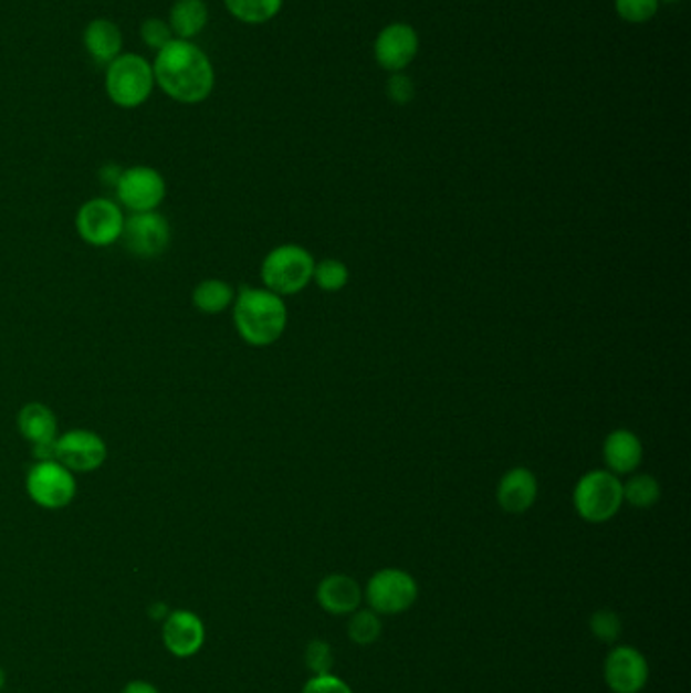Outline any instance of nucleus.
I'll return each instance as SVG.
<instances>
[{"label":"nucleus","mask_w":691,"mask_h":693,"mask_svg":"<svg viewBox=\"0 0 691 693\" xmlns=\"http://www.w3.org/2000/svg\"><path fill=\"white\" fill-rule=\"evenodd\" d=\"M153 72L158 87L179 104H201L213 94L216 70L206 51L193 41L172 39L157 51Z\"/></svg>","instance_id":"nucleus-1"},{"label":"nucleus","mask_w":691,"mask_h":693,"mask_svg":"<svg viewBox=\"0 0 691 693\" xmlns=\"http://www.w3.org/2000/svg\"><path fill=\"white\" fill-rule=\"evenodd\" d=\"M233 323L248 345L268 347L286 330V303L268 288H243L233 301Z\"/></svg>","instance_id":"nucleus-2"},{"label":"nucleus","mask_w":691,"mask_h":693,"mask_svg":"<svg viewBox=\"0 0 691 693\" xmlns=\"http://www.w3.org/2000/svg\"><path fill=\"white\" fill-rule=\"evenodd\" d=\"M153 63L138 53H121L106 65L104 87L109 102L122 109L140 108L155 90Z\"/></svg>","instance_id":"nucleus-3"},{"label":"nucleus","mask_w":691,"mask_h":693,"mask_svg":"<svg viewBox=\"0 0 691 693\" xmlns=\"http://www.w3.org/2000/svg\"><path fill=\"white\" fill-rule=\"evenodd\" d=\"M315 264V258L306 248L299 243H284L264 258L260 276L264 288L279 296H289L304 291L313 282Z\"/></svg>","instance_id":"nucleus-4"},{"label":"nucleus","mask_w":691,"mask_h":693,"mask_svg":"<svg viewBox=\"0 0 691 693\" xmlns=\"http://www.w3.org/2000/svg\"><path fill=\"white\" fill-rule=\"evenodd\" d=\"M574 510L588 523L613 519L622 507V481L607 469H598L580 476L572 493Z\"/></svg>","instance_id":"nucleus-5"},{"label":"nucleus","mask_w":691,"mask_h":693,"mask_svg":"<svg viewBox=\"0 0 691 693\" xmlns=\"http://www.w3.org/2000/svg\"><path fill=\"white\" fill-rule=\"evenodd\" d=\"M27 493L43 510H63L77 493L70 469L57 461H39L27 474Z\"/></svg>","instance_id":"nucleus-6"},{"label":"nucleus","mask_w":691,"mask_h":693,"mask_svg":"<svg viewBox=\"0 0 691 693\" xmlns=\"http://www.w3.org/2000/svg\"><path fill=\"white\" fill-rule=\"evenodd\" d=\"M365 598L377 615H400L416 602L418 584L408 571L386 568L371 576L365 588Z\"/></svg>","instance_id":"nucleus-7"},{"label":"nucleus","mask_w":691,"mask_h":693,"mask_svg":"<svg viewBox=\"0 0 691 693\" xmlns=\"http://www.w3.org/2000/svg\"><path fill=\"white\" fill-rule=\"evenodd\" d=\"M114 187L118 201L133 213L157 211V207L165 201L167 195L165 177L157 169L145 165L122 170Z\"/></svg>","instance_id":"nucleus-8"},{"label":"nucleus","mask_w":691,"mask_h":693,"mask_svg":"<svg viewBox=\"0 0 691 693\" xmlns=\"http://www.w3.org/2000/svg\"><path fill=\"white\" fill-rule=\"evenodd\" d=\"M106 456L108 449L104 438L84 428L65 432L55 440L53 449V461L61 462L72 473H92L106 462Z\"/></svg>","instance_id":"nucleus-9"},{"label":"nucleus","mask_w":691,"mask_h":693,"mask_svg":"<svg viewBox=\"0 0 691 693\" xmlns=\"http://www.w3.org/2000/svg\"><path fill=\"white\" fill-rule=\"evenodd\" d=\"M124 213L121 206L109 199H90L80 207L75 228L84 242L97 248H106L118 242L124 228Z\"/></svg>","instance_id":"nucleus-10"},{"label":"nucleus","mask_w":691,"mask_h":693,"mask_svg":"<svg viewBox=\"0 0 691 693\" xmlns=\"http://www.w3.org/2000/svg\"><path fill=\"white\" fill-rule=\"evenodd\" d=\"M121 240L134 255L157 258L169 248V221L157 211L133 213L130 218L124 219Z\"/></svg>","instance_id":"nucleus-11"},{"label":"nucleus","mask_w":691,"mask_h":693,"mask_svg":"<svg viewBox=\"0 0 691 693\" xmlns=\"http://www.w3.org/2000/svg\"><path fill=\"white\" fill-rule=\"evenodd\" d=\"M605 681L615 693L643 692L649 663L635 647H615L605 661Z\"/></svg>","instance_id":"nucleus-12"},{"label":"nucleus","mask_w":691,"mask_h":693,"mask_svg":"<svg viewBox=\"0 0 691 693\" xmlns=\"http://www.w3.org/2000/svg\"><path fill=\"white\" fill-rule=\"evenodd\" d=\"M420 39L412 24L391 23L379 31L374 45L376 61L391 73L406 70L418 55Z\"/></svg>","instance_id":"nucleus-13"},{"label":"nucleus","mask_w":691,"mask_h":693,"mask_svg":"<svg viewBox=\"0 0 691 693\" xmlns=\"http://www.w3.org/2000/svg\"><path fill=\"white\" fill-rule=\"evenodd\" d=\"M19 430L31 444L39 461H53L57 440V420L45 403H27L17 418Z\"/></svg>","instance_id":"nucleus-14"},{"label":"nucleus","mask_w":691,"mask_h":693,"mask_svg":"<svg viewBox=\"0 0 691 693\" xmlns=\"http://www.w3.org/2000/svg\"><path fill=\"white\" fill-rule=\"evenodd\" d=\"M163 641L172 655L191 657L203 647L206 627L191 610H177L165 620Z\"/></svg>","instance_id":"nucleus-15"},{"label":"nucleus","mask_w":691,"mask_h":693,"mask_svg":"<svg viewBox=\"0 0 691 693\" xmlns=\"http://www.w3.org/2000/svg\"><path fill=\"white\" fill-rule=\"evenodd\" d=\"M537 498V479L525 466H515L501 476L498 485V501L501 510L511 515H520L534 507Z\"/></svg>","instance_id":"nucleus-16"},{"label":"nucleus","mask_w":691,"mask_h":693,"mask_svg":"<svg viewBox=\"0 0 691 693\" xmlns=\"http://www.w3.org/2000/svg\"><path fill=\"white\" fill-rule=\"evenodd\" d=\"M603 459L613 474H631L643 461V442L631 430L619 428L605 438Z\"/></svg>","instance_id":"nucleus-17"},{"label":"nucleus","mask_w":691,"mask_h":693,"mask_svg":"<svg viewBox=\"0 0 691 693\" xmlns=\"http://www.w3.org/2000/svg\"><path fill=\"white\" fill-rule=\"evenodd\" d=\"M316 600L323 610H327L328 615L341 617V615H352L359 608L362 600H364V592L352 576L331 574L327 578H323V582L318 584Z\"/></svg>","instance_id":"nucleus-18"},{"label":"nucleus","mask_w":691,"mask_h":693,"mask_svg":"<svg viewBox=\"0 0 691 693\" xmlns=\"http://www.w3.org/2000/svg\"><path fill=\"white\" fill-rule=\"evenodd\" d=\"M84 48L97 65H108L124 48L121 27L109 19H94L84 29Z\"/></svg>","instance_id":"nucleus-19"},{"label":"nucleus","mask_w":691,"mask_h":693,"mask_svg":"<svg viewBox=\"0 0 691 693\" xmlns=\"http://www.w3.org/2000/svg\"><path fill=\"white\" fill-rule=\"evenodd\" d=\"M175 39L193 41L201 35L209 23V9L206 0H175L167 21Z\"/></svg>","instance_id":"nucleus-20"},{"label":"nucleus","mask_w":691,"mask_h":693,"mask_svg":"<svg viewBox=\"0 0 691 693\" xmlns=\"http://www.w3.org/2000/svg\"><path fill=\"white\" fill-rule=\"evenodd\" d=\"M235 301L233 288L219 279H207L193 291V304L203 315H219Z\"/></svg>","instance_id":"nucleus-21"},{"label":"nucleus","mask_w":691,"mask_h":693,"mask_svg":"<svg viewBox=\"0 0 691 693\" xmlns=\"http://www.w3.org/2000/svg\"><path fill=\"white\" fill-rule=\"evenodd\" d=\"M223 2L231 17L245 24H264L272 21L284 4V0H223Z\"/></svg>","instance_id":"nucleus-22"},{"label":"nucleus","mask_w":691,"mask_h":693,"mask_svg":"<svg viewBox=\"0 0 691 693\" xmlns=\"http://www.w3.org/2000/svg\"><path fill=\"white\" fill-rule=\"evenodd\" d=\"M661 497V485L651 474H632L627 483H622V501H627L637 510L653 507Z\"/></svg>","instance_id":"nucleus-23"},{"label":"nucleus","mask_w":691,"mask_h":693,"mask_svg":"<svg viewBox=\"0 0 691 693\" xmlns=\"http://www.w3.org/2000/svg\"><path fill=\"white\" fill-rule=\"evenodd\" d=\"M347 632L355 644L367 647V644L376 643L381 634V619L371 608H364V610L357 608L355 612H352Z\"/></svg>","instance_id":"nucleus-24"},{"label":"nucleus","mask_w":691,"mask_h":693,"mask_svg":"<svg viewBox=\"0 0 691 693\" xmlns=\"http://www.w3.org/2000/svg\"><path fill=\"white\" fill-rule=\"evenodd\" d=\"M313 282L321 291L339 292L347 286L349 282V267L345 266L341 260L327 258L323 262L315 264L313 272Z\"/></svg>","instance_id":"nucleus-25"},{"label":"nucleus","mask_w":691,"mask_h":693,"mask_svg":"<svg viewBox=\"0 0 691 693\" xmlns=\"http://www.w3.org/2000/svg\"><path fill=\"white\" fill-rule=\"evenodd\" d=\"M590 631L603 643H617L620 631H622V622H620L619 615L615 610L603 608V610H596L595 615L590 617Z\"/></svg>","instance_id":"nucleus-26"},{"label":"nucleus","mask_w":691,"mask_h":693,"mask_svg":"<svg viewBox=\"0 0 691 693\" xmlns=\"http://www.w3.org/2000/svg\"><path fill=\"white\" fill-rule=\"evenodd\" d=\"M657 9L659 0H615V11L627 23H647L656 17Z\"/></svg>","instance_id":"nucleus-27"},{"label":"nucleus","mask_w":691,"mask_h":693,"mask_svg":"<svg viewBox=\"0 0 691 693\" xmlns=\"http://www.w3.org/2000/svg\"><path fill=\"white\" fill-rule=\"evenodd\" d=\"M140 39H143L146 48H150L153 51H160V49L167 48L175 36H172L169 23L165 19L150 17V19H146L140 24Z\"/></svg>","instance_id":"nucleus-28"},{"label":"nucleus","mask_w":691,"mask_h":693,"mask_svg":"<svg viewBox=\"0 0 691 693\" xmlns=\"http://www.w3.org/2000/svg\"><path fill=\"white\" fill-rule=\"evenodd\" d=\"M304 661H306V668L313 671V675H328L335 663V655H333L331 644L315 639L306 647Z\"/></svg>","instance_id":"nucleus-29"},{"label":"nucleus","mask_w":691,"mask_h":693,"mask_svg":"<svg viewBox=\"0 0 691 693\" xmlns=\"http://www.w3.org/2000/svg\"><path fill=\"white\" fill-rule=\"evenodd\" d=\"M413 94H416V90H413L412 80H410L408 75H404V73L398 72L394 73V75L389 77L388 96L394 104H398V106H406V104H410V102H412Z\"/></svg>","instance_id":"nucleus-30"},{"label":"nucleus","mask_w":691,"mask_h":693,"mask_svg":"<svg viewBox=\"0 0 691 693\" xmlns=\"http://www.w3.org/2000/svg\"><path fill=\"white\" fill-rule=\"evenodd\" d=\"M303 693H353L352 687L345 681L335 678L333 673L328 675H315L313 680L306 681Z\"/></svg>","instance_id":"nucleus-31"},{"label":"nucleus","mask_w":691,"mask_h":693,"mask_svg":"<svg viewBox=\"0 0 691 693\" xmlns=\"http://www.w3.org/2000/svg\"><path fill=\"white\" fill-rule=\"evenodd\" d=\"M122 693H158V690L155 685L146 683V681H133V683H128V685L124 687V692Z\"/></svg>","instance_id":"nucleus-32"},{"label":"nucleus","mask_w":691,"mask_h":693,"mask_svg":"<svg viewBox=\"0 0 691 693\" xmlns=\"http://www.w3.org/2000/svg\"><path fill=\"white\" fill-rule=\"evenodd\" d=\"M2 685H4V671L0 669V687H2Z\"/></svg>","instance_id":"nucleus-33"},{"label":"nucleus","mask_w":691,"mask_h":693,"mask_svg":"<svg viewBox=\"0 0 691 693\" xmlns=\"http://www.w3.org/2000/svg\"><path fill=\"white\" fill-rule=\"evenodd\" d=\"M663 2H676V0H663Z\"/></svg>","instance_id":"nucleus-34"}]
</instances>
